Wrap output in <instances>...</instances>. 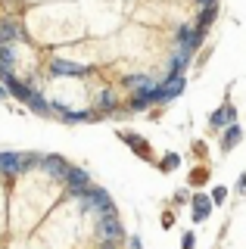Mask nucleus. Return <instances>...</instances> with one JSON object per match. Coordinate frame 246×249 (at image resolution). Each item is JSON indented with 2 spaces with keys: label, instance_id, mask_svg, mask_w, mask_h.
<instances>
[{
  "label": "nucleus",
  "instance_id": "obj_1",
  "mask_svg": "<svg viewBox=\"0 0 246 249\" xmlns=\"http://www.w3.org/2000/svg\"><path fill=\"white\" fill-rule=\"evenodd\" d=\"M22 168H25V156H19V153H3L0 156V171H3V175H19Z\"/></svg>",
  "mask_w": 246,
  "mask_h": 249
},
{
  "label": "nucleus",
  "instance_id": "obj_2",
  "mask_svg": "<svg viewBox=\"0 0 246 249\" xmlns=\"http://www.w3.org/2000/svg\"><path fill=\"white\" fill-rule=\"evenodd\" d=\"M100 237L103 240H119L122 237V224H119V218L115 215H103V221H100Z\"/></svg>",
  "mask_w": 246,
  "mask_h": 249
},
{
  "label": "nucleus",
  "instance_id": "obj_3",
  "mask_svg": "<svg viewBox=\"0 0 246 249\" xmlns=\"http://www.w3.org/2000/svg\"><path fill=\"white\" fill-rule=\"evenodd\" d=\"M16 37H25V28L13 19H3L0 22V44H10V41H16Z\"/></svg>",
  "mask_w": 246,
  "mask_h": 249
},
{
  "label": "nucleus",
  "instance_id": "obj_4",
  "mask_svg": "<svg viewBox=\"0 0 246 249\" xmlns=\"http://www.w3.org/2000/svg\"><path fill=\"white\" fill-rule=\"evenodd\" d=\"M41 168H44V175H50V178H63L69 165L59 159V156H44V159H41Z\"/></svg>",
  "mask_w": 246,
  "mask_h": 249
},
{
  "label": "nucleus",
  "instance_id": "obj_5",
  "mask_svg": "<svg viewBox=\"0 0 246 249\" xmlns=\"http://www.w3.org/2000/svg\"><path fill=\"white\" fill-rule=\"evenodd\" d=\"M53 75H75V78H78V75H84V66H81V62H69V59H53Z\"/></svg>",
  "mask_w": 246,
  "mask_h": 249
},
{
  "label": "nucleus",
  "instance_id": "obj_6",
  "mask_svg": "<svg viewBox=\"0 0 246 249\" xmlns=\"http://www.w3.org/2000/svg\"><path fill=\"white\" fill-rule=\"evenodd\" d=\"M181 90H184V78L175 75V78H172V84H165L162 90H156V100H159V103H168V100H172V97H178Z\"/></svg>",
  "mask_w": 246,
  "mask_h": 249
},
{
  "label": "nucleus",
  "instance_id": "obj_7",
  "mask_svg": "<svg viewBox=\"0 0 246 249\" xmlns=\"http://www.w3.org/2000/svg\"><path fill=\"white\" fill-rule=\"evenodd\" d=\"M209 212H212V199L196 196V199H193V221H203V218H209Z\"/></svg>",
  "mask_w": 246,
  "mask_h": 249
},
{
  "label": "nucleus",
  "instance_id": "obj_8",
  "mask_svg": "<svg viewBox=\"0 0 246 249\" xmlns=\"http://www.w3.org/2000/svg\"><path fill=\"white\" fill-rule=\"evenodd\" d=\"M150 103H156V90L134 93V100H131V106H134V109H143V106H150Z\"/></svg>",
  "mask_w": 246,
  "mask_h": 249
},
{
  "label": "nucleus",
  "instance_id": "obj_9",
  "mask_svg": "<svg viewBox=\"0 0 246 249\" xmlns=\"http://www.w3.org/2000/svg\"><path fill=\"white\" fill-rule=\"evenodd\" d=\"M225 122H234V109H230V106L212 115V128H225Z\"/></svg>",
  "mask_w": 246,
  "mask_h": 249
},
{
  "label": "nucleus",
  "instance_id": "obj_10",
  "mask_svg": "<svg viewBox=\"0 0 246 249\" xmlns=\"http://www.w3.org/2000/svg\"><path fill=\"white\" fill-rule=\"evenodd\" d=\"M128 84H131V88L153 90V78H150V75H131V78H128Z\"/></svg>",
  "mask_w": 246,
  "mask_h": 249
},
{
  "label": "nucleus",
  "instance_id": "obj_11",
  "mask_svg": "<svg viewBox=\"0 0 246 249\" xmlns=\"http://www.w3.org/2000/svg\"><path fill=\"white\" fill-rule=\"evenodd\" d=\"M28 106H32L35 112H50V106L44 103V100H41V93H35V90L28 93Z\"/></svg>",
  "mask_w": 246,
  "mask_h": 249
},
{
  "label": "nucleus",
  "instance_id": "obj_12",
  "mask_svg": "<svg viewBox=\"0 0 246 249\" xmlns=\"http://www.w3.org/2000/svg\"><path fill=\"white\" fill-rule=\"evenodd\" d=\"M237 140H240V128H237V124H230L228 134H225V146H234Z\"/></svg>",
  "mask_w": 246,
  "mask_h": 249
},
{
  "label": "nucleus",
  "instance_id": "obj_13",
  "mask_svg": "<svg viewBox=\"0 0 246 249\" xmlns=\"http://www.w3.org/2000/svg\"><path fill=\"white\" fill-rule=\"evenodd\" d=\"M212 19H215V6H203V16H199V25L206 28V25H209Z\"/></svg>",
  "mask_w": 246,
  "mask_h": 249
},
{
  "label": "nucleus",
  "instance_id": "obj_14",
  "mask_svg": "<svg viewBox=\"0 0 246 249\" xmlns=\"http://www.w3.org/2000/svg\"><path fill=\"white\" fill-rule=\"evenodd\" d=\"M112 103H115V97H112L109 90H106L103 97H100V106H103V109H112Z\"/></svg>",
  "mask_w": 246,
  "mask_h": 249
},
{
  "label": "nucleus",
  "instance_id": "obj_15",
  "mask_svg": "<svg viewBox=\"0 0 246 249\" xmlns=\"http://www.w3.org/2000/svg\"><path fill=\"white\" fill-rule=\"evenodd\" d=\"M228 196V190H225V187H215V193H212V199L215 202H221V199H225Z\"/></svg>",
  "mask_w": 246,
  "mask_h": 249
},
{
  "label": "nucleus",
  "instance_id": "obj_16",
  "mask_svg": "<svg viewBox=\"0 0 246 249\" xmlns=\"http://www.w3.org/2000/svg\"><path fill=\"white\" fill-rule=\"evenodd\" d=\"M184 249H193V233H184Z\"/></svg>",
  "mask_w": 246,
  "mask_h": 249
},
{
  "label": "nucleus",
  "instance_id": "obj_17",
  "mask_svg": "<svg viewBox=\"0 0 246 249\" xmlns=\"http://www.w3.org/2000/svg\"><path fill=\"white\" fill-rule=\"evenodd\" d=\"M162 165H165V168H175V165H178V156H168V159L162 162Z\"/></svg>",
  "mask_w": 246,
  "mask_h": 249
},
{
  "label": "nucleus",
  "instance_id": "obj_18",
  "mask_svg": "<svg viewBox=\"0 0 246 249\" xmlns=\"http://www.w3.org/2000/svg\"><path fill=\"white\" fill-rule=\"evenodd\" d=\"M199 6H215V0H196Z\"/></svg>",
  "mask_w": 246,
  "mask_h": 249
},
{
  "label": "nucleus",
  "instance_id": "obj_19",
  "mask_svg": "<svg viewBox=\"0 0 246 249\" xmlns=\"http://www.w3.org/2000/svg\"><path fill=\"white\" fill-rule=\"evenodd\" d=\"M131 249H141V240L137 237H131Z\"/></svg>",
  "mask_w": 246,
  "mask_h": 249
}]
</instances>
